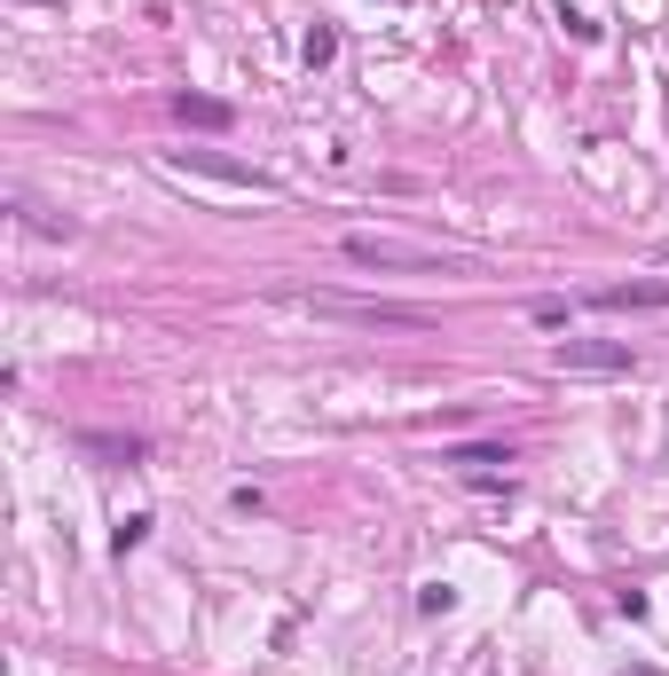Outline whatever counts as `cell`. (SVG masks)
<instances>
[{
	"label": "cell",
	"instance_id": "8992f818",
	"mask_svg": "<svg viewBox=\"0 0 669 676\" xmlns=\"http://www.w3.org/2000/svg\"><path fill=\"white\" fill-rule=\"evenodd\" d=\"M189 165H206L213 181H237V189H260V197H268V181H260V174H245V165H228V158H206V150H189Z\"/></svg>",
	"mask_w": 669,
	"mask_h": 676
},
{
	"label": "cell",
	"instance_id": "ba28073f",
	"mask_svg": "<svg viewBox=\"0 0 669 676\" xmlns=\"http://www.w3.org/2000/svg\"><path fill=\"white\" fill-rule=\"evenodd\" d=\"M331 55H339V40H331V32L315 24V32H308V63H331Z\"/></svg>",
	"mask_w": 669,
	"mask_h": 676
},
{
	"label": "cell",
	"instance_id": "52a82bcc",
	"mask_svg": "<svg viewBox=\"0 0 669 676\" xmlns=\"http://www.w3.org/2000/svg\"><path fill=\"white\" fill-rule=\"evenodd\" d=\"M189 126H228V103H213V95H182V103H174Z\"/></svg>",
	"mask_w": 669,
	"mask_h": 676
},
{
	"label": "cell",
	"instance_id": "277c9868",
	"mask_svg": "<svg viewBox=\"0 0 669 676\" xmlns=\"http://www.w3.org/2000/svg\"><path fill=\"white\" fill-rule=\"evenodd\" d=\"M598 308H669V284H607Z\"/></svg>",
	"mask_w": 669,
	"mask_h": 676
},
{
	"label": "cell",
	"instance_id": "9c48e42d",
	"mask_svg": "<svg viewBox=\"0 0 669 676\" xmlns=\"http://www.w3.org/2000/svg\"><path fill=\"white\" fill-rule=\"evenodd\" d=\"M622 676H654V668H622Z\"/></svg>",
	"mask_w": 669,
	"mask_h": 676
},
{
	"label": "cell",
	"instance_id": "30bf717a",
	"mask_svg": "<svg viewBox=\"0 0 669 676\" xmlns=\"http://www.w3.org/2000/svg\"><path fill=\"white\" fill-rule=\"evenodd\" d=\"M661 260H669V252H661Z\"/></svg>",
	"mask_w": 669,
	"mask_h": 676
},
{
	"label": "cell",
	"instance_id": "5b68a950",
	"mask_svg": "<svg viewBox=\"0 0 669 676\" xmlns=\"http://www.w3.org/2000/svg\"><path fill=\"white\" fill-rule=\"evenodd\" d=\"M87 456H111V464H143V441L134 433H79Z\"/></svg>",
	"mask_w": 669,
	"mask_h": 676
},
{
	"label": "cell",
	"instance_id": "3957f363",
	"mask_svg": "<svg viewBox=\"0 0 669 676\" xmlns=\"http://www.w3.org/2000/svg\"><path fill=\"white\" fill-rule=\"evenodd\" d=\"M552 370H583V378H622V370H630V347H615V338H559V347H552Z\"/></svg>",
	"mask_w": 669,
	"mask_h": 676
},
{
	"label": "cell",
	"instance_id": "6da1fadb",
	"mask_svg": "<svg viewBox=\"0 0 669 676\" xmlns=\"http://www.w3.org/2000/svg\"><path fill=\"white\" fill-rule=\"evenodd\" d=\"M315 315H355V323H394V330H425L433 315L410 308V299H355V291H308Z\"/></svg>",
	"mask_w": 669,
	"mask_h": 676
},
{
	"label": "cell",
	"instance_id": "7a4b0ae2",
	"mask_svg": "<svg viewBox=\"0 0 669 676\" xmlns=\"http://www.w3.org/2000/svg\"><path fill=\"white\" fill-rule=\"evenodd\" d=\"M347 260H355V267H418V276H449V267H457V260H442V252L394 245V236H347Z\"/></svg>",
	"mask_w": 669,
	"mask_h": 676
}]
</instances>
